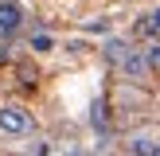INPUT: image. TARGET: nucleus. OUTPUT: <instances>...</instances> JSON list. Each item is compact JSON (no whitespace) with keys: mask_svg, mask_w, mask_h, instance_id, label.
Here are the masks:
<instances>
[{"mask_svg":"<svg viewBox=\"0 0 160 156\" xmlns=\"http://www.w3.org/2000/svg\"><path fill=\"white\" fill-rule=\"evenodd\" d=\"M0 133L4 137H31L35 133V117L28 113L23 105H0Z\"/></svg>","mask_w":160,"mask_h":156,"instance_id":"nucleus-1","label":"nucleus"},{"mask_svg":"<svg viewBox=\"0 0 160 156\" xmlns=\"http://www.w3.org/2000/svg\"><path fill=\"white\" fill-rule=\"evenodd\" d=\"M117 66H121V74L129 78V82H145V78L152 74V66H148V55H145V51H133V47L125 51V59L117 62Z\"/></svg>","mask_w":160,"mask_h":156,"instance_id":"nucleus-2","label":"nucleus"},{"mask_svg":"<svg viewBox=\"0 0 160 156\" xmlns=\"http://www.w3.org/2000/svg\"><path fill=\"white\" fill-rule=\"evenodd\" d=\"M23 31V8L16 4V0H0V35L12 39Z\"/></svg>","mask_w":160,"mask_h":156,"instance_id":"nucleus-3","label":"nucleus"},{"mask_svg":"<svg viewBox=\"0 0 160 156\" xmlns=\"http://www.w3.org/2000/svg\"><path fill=\"white\" fill-rule=\"evenodd\" d=\"M156 133H148V129H141V133H133V140H129V148H133V156H156Z\"/></svg>","mask_w":160,"mask_h":156,"instance_id":"nucleus-4","label":"nucleus"},{"mask_svg":"<svg viewBox=\"0 0 160 156\" xmlns=\"http://www.w3.org/2000/svg\"><path fill=\"white\" fill-rule=\"evenodd\" d=\"M102 51H106V59H109V62H121V59H125V51H129V43H125V39H109Z\"/></svg>","mask_w":160,"mask_h":156,"instance_id":"nucleus-5","label":"nucleus"},{"mask_svg":"<svg viewBox=\"0 0 160 156\" xmlns=\"http://www.w3.org/2000/svg\"><path fill=\"white\" fill-rule=\"evenodd\" d=\"M31 51H35V55H51L55 51V35H47V31L31 35Z\"/></svg>","mask_w":160,"mask_h":156,"instance_id":"nucleus-6","label":"nucleus"},{"mask_svg":"<svg viewBox=\"0 0 160 156\" xmlns=\"http://www.w3.org/2000/svg\"><path fill=\"white\" fill-rule=\"evenodd\" d=\"M90 121H94V129H109V113H106L102 101H94V105H90Z\"/></svg>","mask_w":160,"mask_h":156,"instance_id":"nucleus-7","label":"nucleus"},{"mask_svg":"<svg viewBox=\"0 0 160 156\" xmlns=\"http://www.w3.org/2000/svg\"><path fill=\"white\" fill-rule=\"evenodd\" d=\"M145 55H148V66H152V70H160V43L145 47Z\"/></svg>","mask_w":160,"mask_h":156,"instance_id":"nucleus-8","label":"nucleus"},{"mask_svg":"<svg viewBox=\"0 0 160 156\" xmlns=\"http://www.w3.org/2000/svg\"><path fill=\"white\" fill-rule=\"evenodd\" d=\"M31 156H51V140H35L31 144Z\"/></svg>","mask_w":160,"mask_h":156,"instance_id":"nucleus-9","label":"nucleus"},{"mask_svg":"<svg viewBox=\"0 0 160 156\" xmlns=\"http://www.w3.org/2000/svg\"><path fill=\"white\" fill-rule=\"evenodd\" d=\"M148 20H152V35H160V8H156L152 16H148Z\"/></svg>","mask_w":160,"mask_h":156,"instance_id":"nucleus-10","label":"nucleus"},{"mask_svg":"<svg viewBox=\"0 0 160 156\" xmlns=\"http://www.w3.org/2000/svg\"><path fill=\"white\" fill-rule=\"evenodd\" d=\"M156 156H160V140H156Z\"/></svg>","mask_w":160,"mask_h":156,"instance_id":"nucleus-11","label":"nucleus"}]
</instances>
